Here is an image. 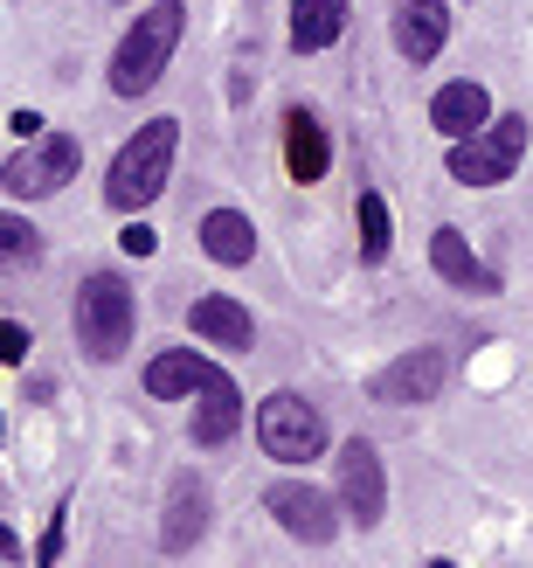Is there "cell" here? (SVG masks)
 <instances>
[{"instance_id": "1", "label": "cell", "mask_w": 533, "mask_h": 568, "mask_svg": "<svg viewBox=\"0 0 533 568\" xmlns=\"http://www.w3.org/2000/svg\"><path fill=\"white\" fill-rule=\"evenodd\" d=\"M174 153H181V125L174 119H146L125 146L119 160H111V174H104V202L111 209H153L160 202V187L174 181Z\"/></svg>"}, {"instance_id": "2", "label": "cell", "mask_w": 533, "mask_h": 568, "mask_svg": "<svg viewBox=\"0 0 533 568\" xmlns=\"http://www.w3.org/2000/svg\"><path fill=\"white\" fill-rule=\"evenodd\" d=\"M181 28H187V8H181V0H153V8L125 28L119 55H111V98H146L153 83L166 77V63H174Z\"/></svg>"}, {"instance_id": "3", "label": "cell", "mask_w": 533, "mask_h": 568, "mask_svg": "<svg viewBox=\"0 0 533 568\" xmlns=\"http://www.w3.org/2000/svg\"><path fill=\"white\" fill-rule=\"evenodd\" d=\"M132 284L119 271H91L83 277V292H76V347L91 354V361H125L132 347Z\"/></svg>"}, {"instance_id": "4", "label": "cell", "mask_w": 533, "mask_h": 568, "mask_svg": "<svg viewBox=\"0 0 533 568\" xmlns=\"http://www.w3.org/2000/svg\"><path fill=\"white\" fill-rule=\"evenodd\" d=\"M257 444L270 450L277 465H312L326 458V416L305 403V395H264V409H257Z\"/></svg>"}, {"instance_id": "5", "label": "cell", "mask_w": 533, "mask_h": 568, "mask_svg": "<svg viewBox=\"0 0 533 568\" xmlns=\"http://www.w3.org/2000/svg\"><path fill=\"white\" fill-rule=\"evenodd\" d=\"M520 160H526V119H520V111H506V119H492L485 132L458 139L451 181H464V187H499Z\"/></svg>"}, {"instance_id": "6", "label": "cell", "mask_w": 533, "mask_h": 568, "mask_svg": "<svg viewBox=\"0 0 533 568\" xmlns=\"http://www.w3.org/2000/svg\"><path fill=\"white\" fill-rule=\"evenodd\" d=\"M76 166H83L76 139H70V132H49V139H35V146L8 153V174H0V187H8L14 202H49V194H63V187L76 181Z\"/></svg>"}, {"instance_id": "7", "label": "cell", "mask_w": 533, "mask_h": 568, "mask_svg": "<svg viewBox=\"0 0 533 568\" xmlns=\"http://www.w3.org/2000/svg\"><path fill=\"white\" fill-rule=\"evenodd\" d=\"M264 506H270V520L291 534V541H305V548H326L332 534H340V499H332L326 486H305V478H277V486L264 493Z\"/></svg>"}, {"instance_id": "8", "label": "cell", "mask_w": 533, "mask_h": 568, "mask_svg": "<svg viewBox=\"0 0 533 568\" xmlns=\"http://www.w3.org/2000/svg\"><path fill=\"white\" fill-rule=\"evenodd\" d=\"M208 541V478L202 471H174L160 506V555H194Z\"/></svg>"}, {"instance_id": "9", "label": "cell", "mask_w": 533, "mask_h": 568, "mask_svg": "<svg viewBox=\"0 0 533 568\" xmlns=\"http://www.w3.org/2000/svg\"><path fill=\"white\" fill-rule=\"evenodd\" d=\"M340 499H347L353 527H381V514H388V471H381L368 437L340 444Z\"/></svg>"}, {"instance_id": "10", "label": "cell", "mask_w": 533, "mask_h": 568, "mask_svg": "<svg viewBox=\"0 0 533 568\" xmlns=\"http://www.w3.org/2000/svg\"><path fill=\"white\" fill-rule=\"evenodd\" d=\"M443 375H451V361H443L437 347H416L402 361H388L381 375L368 382V395H375V403H430V395L443 388Z\"/></svg>"}, {"instance_id": "11", "label": "cell", "mask_w": 533, "mask_h": 568, "mask_svg": "<svg viewBox=\"0 0 533 568\" xmlns=\"http://www.w3.org/2000/svg\"><path fill=\"white\" fill-rule=\"evenodd\" d=\"M443 42H451V8L443 0H396V49L409 63H430Z\"/></svg>"}, {"instance_id": "12", "label": "cell", "mask_w": 533, "mask_h": 568, "mask_svg": "<svg viewBox=\"0 0 533 568\" xmlns=\"http://www.w3.org/2000/svg\"><path fill=\"white\" fill-rule=\"evenodd\" d=\"M430 125H437L443 139H471V132H485V125H492V98H485V83H471V77L443 83V91L430 98Z\"/></svg>"}, {"instance_id": "13", "label": "cell", "mask_w": 533, "mask_h": 568, "mask_svg": "<svg viewBox=\"0 0 533 568\" xmlns=\"http://www.w3.org/2000/svg\"><path fill=\"white\" fill-rule=\"evenodd\" d=\"M236 423H243V395H236V375H222V367H215V375L202 382V409H194V444H202V450H222V444H229L236 437Z\"/></svg>"}, {"instance_id": "14", "label": "cell", "mask_w": 533, "mask_h": 568, "mask_svg": "<svg viewBox=\"0 0 533 568\" xmlns=\"http://www.w3.org/2000/svg\"><path fill=\"white\" fill-rule=\"evenodd\" d=\"M430 264H437L443 284H458V292H471V298H492L499 284H506L499 271H485L479 257H471V243H464L458 230H437V236H430Z\"/></svg>"}, {"instance_id": "15", "label": "cell", "mask_w": 533, "mask_h": 568, "mask_svg": "<svg viewBox=\"0 0 533 568\" xmlns=\"http://www.w3.org/2000/svg\"><path fill=\"white\" fill-rule=\"evenodd\" d=\"M347 14L353 0H291V49L298 55H319L347 36Z\"/></svg>"}, {"instance_id": "16", "label": "cell", "mask_w": 533, "mask_h": 568, "mask_svg": "<svg viewBox=\"0 0 533 568\" xmlns=\"http://www.w3.org/2000/svg\"><path fill=\"white\" fill-rule=\"evenodd\" d=\"M326 160H332V146H326L319 119H312L305 104H291V111H285V166H291V181L312 187V181L326 174Z\"/></svg>"}, {"instance_id": "17", "label": "cell", "mask_w": 533, "mask_h": 568, "mask_svg": "<svg viewBox=\"0 0 533 568\" xmlns=\"http://www.w3.org/2000/svg\"><path fill=\"white\" fill-rule=\"evenodd\" d=\"M187 326H194V339H208V347H229V354H243L249 339H257V326H249V312H243L236 298H194Z\"/></svg>"}, {"instance_id": "18", "label": "cell", "mask_w": 533, "mask_h": 568, "mask_svg": "<svg viewBox=\"0 0 533 568\" xmlns=\"http://www.w3.org/2000/svg\"><path fill=\"white\" fill-rule=\"evenodd\" d=\"M202 250L215 264H249L257 257V230H249L243 209H208L202 215Z\"/></svg>"}, {"instance_id": "19", "label": "cell", "mask_w": 533, "mask_h": 568, "mask_svg": "<svg viewBox=\"0 0 533 568\" xmlns=\"http://www.w3.org/2000/svg\"><path fill=\"white\" fill-rule=\"evenodd\" d=\"M208 375H215V361L166 347V354H153V367H146V395H160V403H174V395H202Z\"/></svg>"}, {"instance_id": "20", "label": "cell", "mask_w": 533, "mask_h": 568, "mask_svg": "<svg viewBox=\"0 0 533 568\" xmlns=\"http://www.w3.org/2000/svg\"><path fill=\"white\" fill-rule=\"evenodd\" d=\"M353 209H360V264H388V243H396V222H388V202H381V194L368 187Z\"/></svg>"}, {"instance_id": "21", "label": "cell", "mask_w": 533, "mask_h": 568, "mask_svg": "<svg viewBox=\"0 0 533 568\" xmlns=\"http://www.w3.org/2000/svg\"><path fill=\"white\" fill-rule=\"evenodd\" d=\"M0 250H8V264H35V257H42V236L8 209V222H0Z\"/></svg>"}, {"instance_id": "22", "label": "cell", "mask_w": 533, "mask_h": 568, "mask_svg": "<svg viewBox=\"0 0 533 568\" xmlns=\"http://www.w3.org/2000/svg\"><path fill=\"white\" fill-rule=\"evenodd\" d=\"M125 257H153V250H160V236H153V222H125Z\"/></svg>"}, {"instance_id": "23", "label": "cell", "mask_w": 533, "mask_h": 568, "mask_svg": "<svg viewBox=\"0 0 533 568\" xmlns=\"http://www.w3.org/2000/svg\"><path fill=\"white\" fill-rule=\"evenodd\" d=\"M35 561H63V506H55V520H49V534H42Z\"/></svg>"}, {"instance_id": "24", "label": "cell", "mask_w": 533, "mask_h": 568, "mask_svg": "<svg viewBox=\"0 0 533 568\" xmlns=\"http://www.w3.org/2000/svg\"><path fill=\"white\" fill-rule=\"evenodd\" d=\"M0 354H8V367L28 361V326H8V339H0Z\"/></svg>"}]
</instances>
